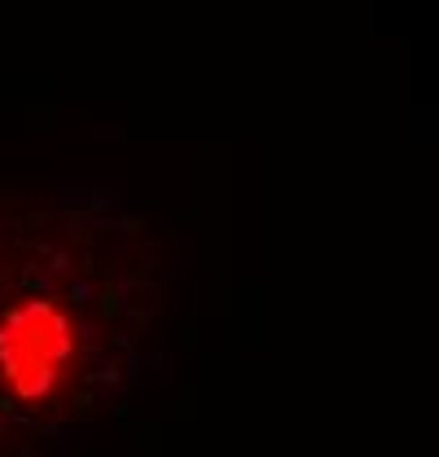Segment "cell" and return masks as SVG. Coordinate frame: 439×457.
Listing matches in <instances>:
<instances>
[{"instance_id": "1", "label": "cell", "mask_w": 439, "mask_h": 457, "mask_svg": "<svg viewBox=\"0 0 439 457\" xmlns=\"http://www.w3.org/2000/svg\"><path fill=\"white\" fill-rule=\"evenodd\" d=\"M75 356V321L54 299H22L0 317V383L27 404L62 387Z\"/></svg>"}]
</instances>
